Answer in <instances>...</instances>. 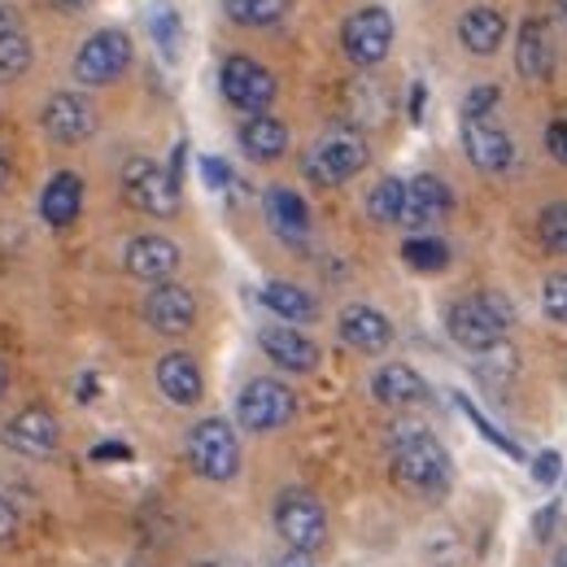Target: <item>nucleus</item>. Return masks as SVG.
<instances>
[{
  "mask_svg": "<svg viewBox=\"0 0 567 567\" xmlns=\"http://www.w3.org/2000/svg\"><path fill=\"white\" fill-rule=\"evenodd\" d=\"M393 481L406 494L441 497L450 489V454L424 427H402L393 436Z\"/></svg>",
  "mask_w": 567,
  "mask_h": 567,
  "instance_id": "f257e3e1",
  "label": "nucleus"
},
{
  "mask_svg": "<svg viewBox=\"0 0 567 567\" xmlns=\"http://www.w3.org/2000/svg\"><path fill=\"white\" fill-rule=\"evenodd\" d=\"M506 323H511V310H506V301L502 297H463V301H454L450 306V319H445V328H450V337L463 346V350H472V354H485V350H494L497 341H506Z\"/></svg>",
  "mask_w": 567,
  "mask_h": 567,
  "instance_id": "f03ea898",
  "label": "nucleus"
},
{
  "mask_svg": "<svg viewBox=\"0 0 567 567\" xmlns=\"http://www.w3.org/2000/svg\"><path fill=\"white\" fill-rule=\"evenodd\" d=\"M367 157H371V153H367V141H362L358 132L337 127V132H328L323 141H315V148H310L306 162H301V171H306L310 184L337 188V184L354 179L358 171L367 166Z\"/></svg>",
  "mask_w": 567,
  "mask_h": 567,
  "instance_id": "7ed1b4c3",
  "label": "nucleus"
},
{
  "mask_svg": "<svg viewBox=\"0 0 567 567\" xmlns=\"http://www.w3.org/2000/svg\"><path fill=\"white\" fill-rule=\"evenodd\" d=\"M188 463L206 481H231L240 472V441L227 420H202L188 432Z\"/></svg>",
  "mask_w": 567,
  "mask_h": 567,
  "instance_id": "20e7f679",
  "label": "nucleus"
},
{
  "mask_svg": "<svg viewBox=\"0 0 567 567\" xmlns=\"http://www.w3.org/2000/svg\"><path fill=\"white\" fill-rule=\"evenodd\" d=\"M276 533H280L284 546L292 555H315V550L328 546V515L310 494L288 489L276 502Z\"/></svg>",
  "mask_w": 567,
  "mask_h": 567,
  "instance_id": "39448f33",
  "label": "nucleus"
},
{
  "mask_svg": "<svg viewBox=\"0 0 567 567\" xmlns=\"http://www.w3.org/2000/svg\"><path fill=\"white\" fill-rule=\"evenodd\" d=\"M297 411V398L284 380H271V375H258L240 389L236 398V424L249 427V432H276L292 420Z\"/></svg>",
  "mask_w": 567,
  "mask_h": 567,
  "instance_id": "423d86ee",
  "label": "nucleus"
},
{
  "mask_svg": "<svg viewBox=\"0 0 567 567\" xmlns=\"http://www.w3.org/2000/svg\"><path fill=\"white\" fill-rule=\"evenodd\" d=\"M341 49L354 66H380L393 49V13L384 4H362L341 27Z\"/></svg>",
  "mask_w": 567,
  "mask_h": 567,
  "instance_id": "0eeeda50",
  "label": "nucleus"
},
{
  "mask_svg": "<svg viewBox=\"0 0 567 567\" xmlns=\"http://www.w3.org/2000/svg\"><path fill=\"white\" fill-rule=\"evenodd\" d=\"M127 66H132V40H127V31H114V27L87 35L74 53V79L87 83V87L114 83Z\"/></svg>",
  "mask_w": 567,
  "mask_h": 567,
  "instance_id": "6e6552de",
  "label": "nucleus"
},
{
  "mask_svg": "<svg viewBox=\"0 0 567 567\" xmlns=\"http://www.w3.org/2000/svg\"><path fill=\"white\" fill-rule=\"evenodd\" d=\"M123 197L141 214H153V218H171L179 210V184L171 179V171H162L148 157H132L123 166Z\"/></svg>",
  "mask_w": 567,
  "mask_h": 567,
  "instance_id": "1a4fd4ad",
  "label": "nucleus"
},
{
  "mask_svg": "<svg viewBox=\"0 0 567 567\" xmlns=\"http://www.w3.org/2000/svg\"><path fill=\"white\" fill-rule=\"evenodd\" d=\"M218 87L245 114H267L271 101H276V79H271L267 66H258L254 58H227L223 71H218Z\"/></svg>",
  "mask_w": 567,
  "mask_h": 567,
  "instance_id": "9d476101",
  "label": "nucleus"
},
{
  "mask_svg": "<svg viewBox=\"0 0 567 567\" xmlns=\"http://www.w3.org/2000/svg\"><path fill=\"white\" fill-rule=\"evenodd\" d=\"M144 319H148V328L162 332V337H184V332L197 323V297H193L184 284L162 280L144 297Z\"/></svg>",
  "mask_w": 567,
  "mask_h": 567,
  "instance_id": "9b49d317",
  "label": "nucleus"
},
{
  "mask_svg": "<svg viewBox=\"0 0 567 567\" xmlns=\"http://www.w3.org/2000/svg\"><path fill=\"white\" fill-rule=\"evenodd\" d=\"M463 148H467V162L485 175H502L515 162V141L494 118H463Z\"/></svg>",
  "mask_w": 567,
  "mask_h": 567,
  "instance_id": "f8f14e48",
  "label": "nucleus"
},
{
  "mask_svg": "<svg viewBox=\"0 0 567 567\" xmlns=\"http://www.w3.org/2000/svg\"><path fill=\"white\" fill-rule=\"evenodd\" d=\"M258 346H262V354L271 358L276 367H284V371L306 375V371L319 367V346H315L306 332H297L292 323H267V328L258 332Z\"/></svg>",
  "mask_w": 567,
  "mask_h": 567,
  "instance_id": "ddd939ff",
  "label": "nucleus"
},
{
  "mask_svg": "<svg viewBox=\"0 0 567 567\" xmlns=\"http://www.w3.org/2000/svg\"><path fill=\"white\" fill-rule=\"evenodd\" d=\"M4 441L18 454H27V458H49L58 450V441H62V427H58V420L49 411L31 406V411H22V415H13L4 424Z\"/></svg>",
  "mask_w": 567,
  "mask_h": 567,
  "instance_id": "4468645a",
  "label": "nucleus"
},
{
  "mask_svg": "<svg viewBox=\"0 0 567 567\" xmlns=\"http://www.w3.org/2000/svg\"><path fill=\"white\" fill-rule=\"evenodd\" d=\"M337 332H341V341L350 350H358V354H380L393 341V323L375 306H346L341 319H337Z\"/></svg>",
  "mask_w": 567,
  "mask_h": 567,
  "instance_id": "2eb2a0df",
  "label": "nucleus"
},
{
  "mask_svg": "<svg viewBox=\"0 0 567 567\" xmlns=\"http://www.w3.org/2000/svg\"><path fill=\"white\" fill-rule=\"evenodd\" d=\"M515 71L524 79H533V83L550 79V71H555V31H550V22L528 18L519 27V35H515Z\"/></svg>",
  "mask_w": 567,
  "mask_h": 567,
  "instance_id": "dca6fc26",
  "label": "nucleus"
},
{
  "mask_svg": "<svg viewBox=\"0 0 567 567\" xmlns=\"http://www.w3.org/2000/svg\"><path fill=\"white\" fill-rule=\"evenodd\" d=\"M44 132L62 144H79L96 132V114H92V105H87L83 96L58 92V96H49V105H44Z\"/></svg>",
  "mask_w": 567,
  "mask_h": 567,
  "instance_id": "f3484780",
  "label": "nucleus"
},
{
  "mask_svg": "<svg viewBox=\"0 0 567 567\" xmlns=\"http://www.w3.org/2000/svg\"><path fill=\"white\" fill-rule=\"evenodd\" d=\"M123 262H127V271L144 284H162L175 276V267H179V249H175V240H166V236H136L132 245H127V254H123Z\"/></svg>",
  "mask_w": 567,
  "mask_h": 567,
  "instance_id": "a211bd4d",
  "label": "nucleus"
},
{
  "mask_svg": "<svg viewBox=\"0 0 567 567\" xmlns=\"http://www.w3.org/2000/svg\"><path fill=\"white\" fill-rule=\"evenodd\" d=\"M157 389L175 406H197L206 398V375L193 362V354H179L175 350V354H162V362H157Z\"/></svg>",
  "mask_w": 567,
  "mask_h": 567,
  "instance_id": "6ab92c4d",
  "label": "nucleus"
},
{
  "mask_svg": "<svg viewBox=\"0 0 567 567\" xmlns=\"http://www.w3.org/2000/svg\"><path fill=\"white\" fill-rule=\"evenodd\" d=\"M371 393H375L380 406L406 411V406L427 402V380L415 367H406V362H384V367L375 371V380H371Z\"/></svg>",
  "mask_w": 567,
  "mask_h": 567,
  "instance_id": "aec40b11",
  "label": "nucleus"
},
{
  "mask_svg": "<svg viewBox=\"0 0 567 567\" xmlns=\"http://www.w3.org/2000/svg\"><path fill=\"white\" fill-rule=\"evenodd\" d=\"M450 214V188L436 175H415L406 184V202H402V223L424 231L432 223H441Z\"/></svg>",
  "mask_w": 567,
  "mask_h": 567,
  "instance_id": "412c9836",
  "label": "nucleus"
},
{
  "mask_svg": "<svg viewBox=\"0 0 567 567\" xmlns=\"http://www.w3.org/2000/svg\"><path fill=\"white\" fill-rule=\"evenodd\" d=\"M502 40H506V18L497 9H489V4H476V9H467L458 18V44L467 53L494 58L497 49H502Z\"/></svg>",
  "mask_w": 567,
  "mask_h": 567,
  "instance_id": "4be33fe9",
  "label": "nucleus"
},
{
  "mask_svg": "<svg viewBox=\"0 0 567 567\" xmlns=\"http://www.w3.org/2000/svg\"><path fill=\"white\" fill-rule=\"evenodd\" d=\"M267 223L284 245H306L310 240V210L292 188H271L267 193Z\"/></svg>",
  "mask_w": 567,
  "mask_h": 567,
  "instance_id": "5701e85b",
  "label": "nucleus"
},
{
  "mask_svg": "<svg viewBox=\"0 0 567 567\" xmlns=\"http://www.w3.org/2000/svg\"><path fill=\"white\" fill-rule=\"evenodd\" d=\"M83 210V179L74 171H58L44 193H40V214L49 227H71L74 218Z\"/></svg>",
  "mask_w": 567,
  "mask_h": 567,
  "instance_id": "b1692460",
  "label": "nucleus"
},
{
  "mask_svg": "<svg viewBox=\"0 0 567 567\" xmlns=\"http://www.w3.org/2000/svg\"><path fill=\"white\" fill-rule=\"evenodd\" d=\"M240 148L254 162H280L284 148H288V127L271 114H249L240 127Z\"/></svg>",
  "mask_w": 567,
  "mask_h": 567,
  "instance_id": "393cba45",
  "label": "nucleus"
},
{
  "mask_svg": "<svg viewBox=\"0 0 567 567\" xmlns=\"http://www.w3.org/2000/svg\"><path fill=\"white\" fill-rule=\"evenodd\" d=\"M262 306L271 310V315H280L284 323H310L315 315H319V301L306 292V288H297V284L288 280H271L262 288Z\"/></svg>",
  "mask_w": 567,
  "mask_h": 567,
  "instance_id": "a878e982",
  "label": "nucleus"
},
{
  "mask_svg": "<svg viewBox=\"0 0 567 567\" xmlns=\"http://www.w3.org/2000/svg\"><path fill=\"white\" fill-rule=\"evenodd\" d=\"M402 202H406V184L402 179H393V175H384L371 193H367V214H371V223H402Z\"/></svg>",
  "mask_w": 567,
  "mask_h": 567,
  "instance_id": "bb28decb",
  "label": "nucleus"
},
{
  "mask_svg": "<svg viewBox=\"0 0 567 567\" xmlns=\"http://www.w3.org/2000/svg\"><path fill=\"white\" fill-rule=\"evenodd\" d=\"M402 262L411 267V271H445L450 267V245L445 240H436V236H411L406 245H402Z\"/></svg>",
  "mask_w": 567,
  "mask_h": 567,
  "instance_id": "cd10ccee",
  "label": "nucleus"
},
{
  "mask_svg": "<svg viewBox=\"0 0 567 567\" xmlns=\"http://www.w3.org/2000/svg\"><path fill=\"white\" fill-rule=\"evenodd\" d=\"M223 9H227V18L240 22V27H271V22L284 18L288 0H223Z\"/></svg>",
  "mask_w": 567,
  "mask_h": 567,
  "instance_id": "c85d7f7f",
  "label": "nucleus"
},
{
  "mask_svg": "<svg viewBox=\"0 0 567 567\" xmlns=\"http://www.w3.org/2000/svg\"><path fill=\"white\" fill-rule=\"evenodd\" d=\"M148 31H153V44L166 53V58H175L179 53V13L171 9V4H157L153 13H148Z\"/></svg>",
  "mask_w": 567,
  "mask_h": 567,
  "instance_id": "c756f323",
  "label": "nucleus"
},
{
  "mask_svg": "<svg viewBox=\"0 0 567 567\" xmlns=\"http://www.w3.org/2000/svg\"><path fill=\"white\" fill-rule=\"evenodd\" d=\"M537 236L550 254H567V202H555L537 214Z\"/></svg>",
  "mask_w": 567,
  "mask_h": 567,
  "instance_id": "7c9ffc66",
  "label": "nucleus"
},
{
  "mask_svg": "<svg viewBox=\"0 0 567 567\" xmlns=\"http://www.w3.org/2000/svg\"><path fill=\"white\" fill-rule=\"evenodd\" d=\"M494 384H506L515 371H519V354H515V346H506V341H497L494 350H485L481 362H476Z\"/></svg>",
  "mask_w": 567,
  "mask_h": 567,
  "instance_id": "2f4dec72",
  "label": "nucleus"
},
{
  "mask_svg": "<svg viewBox=\"0 0 567 567\" xmlns=\"http://www.w3.org/2000/svg\"><path fill=\"white\" fill-rule=\"evenodd\" d=\"M31 71V40L18 31L9 40H0V74L4 79H18V74Z\"/></svg>",
  "mask_w": 567,
  "mask_h": 567,
  "instance_id": "473e14b6",
  "label": "nucleus"
},
{
  "mask_svg": "<svg viewBox=\"0 0 567 567\" xmlns=\"http://www.w3.org/2000/svg\"><path fill=\"white\" fill-rule=\"evenodd\" d=\"M542 310L550 323H567V271H555L542 284Z\"/></svg>",
  "mask_w": 567,
  "mask_h": 567,
  "instance_id": "72a5a7b5",
  "label": "nucleus"
},
{
  "mask_svg": "<svg viewBox=\"0 0 567 567\" xmlns=\"http://www.w3.org/2000/svg\"><path fill=\"white\" fill-rule=\"evenodd\" d=\"M458 406H463V415H467V420H472V424L481 427V432H485V436H489V441H494L497 450H502V454H515V458H524V450H519V445H515V441H511V436H502V432H497L494 424H489V420H485V415H481V411H476V406H472V402H467V398H458Z\"/></svg>",
  "mask_w": 567,
  "mask_h": 567,
  "instance_id": "f704fd0d",
  "label": "nucleus"
},
{
  "mask_svg": "<svg viewBox=\"0 0 567 567\" xmlns=\"http://www.w3.org/2000/svg\"><path fill=\"white\" fill-rule=\"evenodd\" d=\"M559 476H564V458H559L555 450H546V454L533 458V481H537V485H555Z\"/></svg>",
  "mask_w": 567,
  "mask_h": 567,
  "instance_id": "c9c22d12",
  "label": "nucleus"
},
{
  "mask_svg": "<svg viewBox=\"0 0 567 567\" xmlns=\"http://www.w3.org/2000/svg\"><path fill=\"white\" fill-rule=\"evenodd\" d=\"M494 105H497V87H476V92H467V101H463V118H489Z\"/></svg>",
  "mask_w": 567,
  "mask_h": 567,
  "instance_id": "e433bc0d",
  "label": "nucleus"
},
{
  "mask_svg": "<svg viewBox=\"0 0 567 567\" xmlns=\"http://www.w3.org/2000/svg\"><path fill=\"white\" fill-rule=\"evenodd\" d=\"M546 148H550V157H555L559 166H567V123L564 118L546 127Z\"/></svg>",
  "mask_w": 567,
  "mask_h": 567,
  "instance_id": "4c0bfd02",
  "label": "nucleus"
},
{
  "mask_svg": "<svg viewBox=\"0 0 567 567\" xmlns=\"http://www.w3.org/2000/svg\"><path fill=\"white\" fill-rule=\"evenodd\" d=\"M202 175H206L210 188H227V184H231V171H227V162H218V157H202Z\"/></svg>",
  "mask_w": 567,
  "mask_h": 567,
  "instance_id": "58836bf2",
  "label": "nucleus"
},
{
  "mask_svg": "<svg viewBox=\"0 0 567 567\" xmlns=\"http://www.w3.org/2000/svg\"><path fill=\"white\" fill-rule=\"evenodd\" d=\"M92 458H96V463H105V458H132V450L110 441V445H96V450H92Z\"/></svg>",
  "mask_w": 567,
  "mask_h": 567,
  "instance_id": "ea45409f",
  "label": "nucleus"
},
{
  "mask_svg": "<svg viewBox=\"0 0 567 567\" xmlns=\"http://www.w3.org/2000/svg\"><path fill=\"white\" fill-rule=\"evenodd\" d=\"M13 528H18V515H13V506L0 497V542H4V537H13Z\"/></svg>",
  "mask_w": 567,
  "mask_h": 567,
  "instance_id": "a19ab883",
  "label": "nucleus"
},
{
  "mask_svg": "<svg viewBox=\"0 0 567 567\" xmlns=\"http://www.w3.org/2000/svg\"><path fill=\"white\" fill-rule=\"evenodd\" d=\"M9 35H18V13L0 4V40H9Z\"/></svg>",
  "mask_w": 567,
  "mask_h": 567,
  "instance_id": "79ce46f5",
  "label": "nucleus"
},
{
  "mask_svg": "<svg viewBox=\"0 0 567 567\" xmlns=\"http://www.w3.org/2000/svg\"><path fill=\"white\" fill-rule=\"evenodd\" d=\"M53 9H62V13H83V9H92L96 0H49Z\"/></svg>",
  "mask_w": 567,
  "mask_h": 567,
  "instance_id": "37998d69",
  "label": "nucleus"
},
{
  "mask_svg": "<svg viewBox=\"0 0 567 567\" xmlns=\"http://www.w3.org/2000/svg\"><path fill=\"white\" fill-rule=\"evenodd\" d=\"M271 567H310V564H306V555H292V559H280V564Z\"/></svg>",
  "mask_w": 567,
  "mask_h": 567,
  "instance_id": "c03bdc74",
  "label": "nucleus"
},
{
  "mask_svg": "<svg viewBox=\"0 0 567 567\" xmlns=\"http://www.w3.org/2000/svg\"><path fill=\"white\" fill-rule=\"evenodd\" d=\"M9 184V157H4V148H0V188Z\"/></svg>",
  "mask_w": 567,
  "mask_h": 567,
  "instance_id": "a18cd8bd",
  "label": "nucleus"
},
{
  "mask_svg": "<svg viewBox=\"0 0 567 567\" xmlns=\"http://www.w3.org/2000/svg\"><path fill=\"white\" fill-rule=\"evenodd\" d=\"M550 567H567V546H559V550H555V559H550Z\"/></svg>",
  "mask_w": 567,
  "mask_h": 567,
  "instance_id": "49530a36",
  "label": "nucleus"
},
{
  "mask_svg": "<svg viewBox=\"0 0 567 567\" xmlns=\"http://www.w3.org/2000/svg\"><path fill=\"white\" fill-rule=\"evenodd\" d=\"M555 4H559V13H564V18H567V0H555Z\"/></svg>",
  "mask_w": 567,
  "mask_h": 567,
  "instance_id": "de8ad7c7",
  "label": "nucleus"
},
{
  "mask_svg": "<svg viewBox=\"0 0 567 567\" xmlns=\"http://www.w3.org/2000/svg\"><path fill=\"white\" fill-rule=\"evenodd\" d=\"M0 393H4V367H0Z\"/></svg>",
  "mask_w": 567,
  "mask_h": 567,
  "instance_id": "09e8293b",
  "label": "nucleus"
},
{
  "mask_svg": "<svg viewBox=\"0 0 567 567\" xmlns=\"http://www.w3.org/2000/svg\"><path fill=\"white\" fill-rule=\"evenodd\" d=\"M197 567H218V564H197Z\"/></svg>",
  "mask_w": 567,
  "mask_h": 567,
  "instance_id": "8fccbe9b",
  "label": "nucleus"
},
{
  "mask_svg": "<svg viewBox=\"0 0 567 567\" xmlns=\"http://www.w3.org/2000/svg\"><path fill=\"white\" fill-rule=\"evenodd\" d=\"M564 380H567V367H564Z\"/></svg>",
  "mask_w": 567,
  "mask_h": 567,
  "instance_id": "3c124183",
  "label": "nucleus"
}]
</instances>
